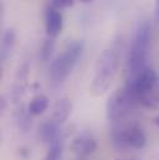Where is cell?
<instances>
[{"label":"cell","mask_w":159,"mask_h":160,"mask_svg":"<svg viewBox=\"0 0 159 160\" xmlns=\"http://www.w3.org/2000/svg\"><path fill=\"white\" fill-rule=\"evenodd\" d=\"M15 118H16L18 127L21 132H28L31 128L33 120H31V113L29 112V108H25V107L19 108Z\"/></svg>","instance_id":"14"},{"label":"cell","mask_w":159,"mask_h":160,"mask_svg":"<svg viewBox=\"0 0 159 160\" xmlns=\"http://www.w3.org/2000/svg\"><path fill=\"white\" fill-rule=\"evenodd\" d=\"M151 38L152 26L148 21H143L142 24H139L129 47L127 58V83L133 82L134 78L147 67L151 48Z\"/></svg>","instance_id":"1"},{"label":"cell","mask_w":159,"mask_h":160,"mask_svg":"<svg viewBox=\"0 0 159 160\" xmlns=\"http://www.w3.org/2000/svg\"><path fill=\"white\" fill-rule=\"evenodd\" d=\"M113 143L119 149L132 148V149H143L147 144V137L144 130L139 125H128L113 133Z\"/></svg>","instance_id":"6"},{"label":"cell","mask_w":159,"mask_h":160,"mask_svg":"<svg viewBox=\"0 0 159 160\" xmlns=\"http://www.w3.org/2000/svg\"><path fill=\"white\" fill-rule=\"evenodd\" d=\"M45 28H46V34L51 39L57 38L62 31L64 18H62L61 12L54 6H50V8L46 9V12H45Z\"/></svg>","instance_id":"8"},{"label":"cell","mask_w":159,"mask_h":160,"mask_svg":"<svg viewBox=\"0 0 159 160\" xmlns=\"http://www.w3.org/2000/svg\"><path fill=\"white\" fill-rule=\"evenodd\" d=\"M157 160H159V159H157Z\"/></svg>","instance_id":"22"},{"label":"cell","mask_w":159,"mask_h":160,"mask_svg":"<svg viewBox=\"0 0 159 160\" xmlns=\"http://www.w3.org/2000/svg\"><path fill=\"white\" fill-rule=\"evenodd\" d=\"M54 50H55V41L54 39L49 38L47 40L42 42L41 47H40V60L42 62H47L51 58Z\"/></svg>","instance_id":"15"},{"label":"cell","mask_w":159,"mask_h":160,"mask_svg":"<svg viewBox=\"0 0 159 160\" xmlns=\"http://www.w3.org/2000/svg\"><path fill=\"white\" fill-rule=\"evenodd\" d=\"M61 155H62V144H61V142H57V143L50 145L49 152L44 160H60Z\"/></svg>","instance_id":"16"},{"label":"cell","mask_w":159,"mask_h":160,"mask_svg":"<svg viewBox=\"0 0 159 160\" xmlns=\"http://www.w3.org/2000/svg\"><path fill=\"white\" fill-rule=\"evenodd\" d=\"M97 149V142L88 134H81L71 143V150L80 158H87Z\"/></svg>","instance_id":"9"},{"label":"cell","mask_w":159,"mask_h":160,"mask_svg":"<svg viewBox=\"0 0 159 160\" xmlns=\"http://www.w3.org/2000/svg\"><path fill=\"white\" fill-rule=\"evenodd\" d=\"M81 1H82V2H86V4H87V2H92L93 0H81Z\"/></svg>","instance_id":"20"},{"label":"cell","mask_w":159,"mask_h":160,"mask_svg":"<svg viewBox=\"0 0 159 160\" xmlns=\"http://www.w3.org/2000/svg\"><path fill=\"white\" fill-rule=\"evenodd\" d=\"M117 160H137V159H133V158H128V159H117Z\"/></svg>","instance_id":"21"},{"label":"cell","mask_w":159,"mask_h":160,"mask_svg":"<svg viewBox=\"0 0 159 160\" xmlns=\"http://www.w3.org/2000/svg\"><path fill=\"white\" fill-rule=\"evenodd\" d=\"M51 1H52V6L56 9L67 8V6H71L74 4V0H51Z\"/></svg>","instance_id":"17"},{"label":"cell","mask_w":159,"mask_h":160,"mask_svg":"<svg viewBox=\"0 0 159 160\" xmlns=\"http://www.w3.org/2000/svg\"><path fill=\"white\" fill-rule=\"evenodd\" d=\"M62 129L59 123L55 120L47 119L44 120L39 127V137L40 140L44 142L45 144L52 145L57 142H61L62 138Z\"/></svg>","instance_id":"7"},{"label":"cell","mask_w":159,"mask_h":160,"mask_svg":"<svg viewBox=\"0 0 159 160\" xmlns=\"http://www.w3.org/2000/svg\"><path fill=\"white\" fill-rule=\"evenodd\" d=\"M83 48V41H72L52 61L50 67V78L54 84H61L71 75L82 56Z\"/></svg>","instance_id":"4"},{"label":"cell","mask_w":159,"mask_h":160,"mask_svg":"<svg viewBox=\"0 0 159 160\" xmlns=\"http://www.w3.org/2000/svg\"><path fill=\"white\" fill-rule=\"evenodd\" d=\"M137 98L132 87L127 86L122 89H117L107 101L106 112L107 118L111 122H119L126 118L134 109Z\"/></svg>","instance_id":"5"},{"label":"cell","mask_w":159,"mask_h":160,"mask_svg":"<svg viewBox=\"0 0 159 160\" xmlns=\"http://www.w3.org/2000/svg\"><path fill=\"white\" fill-rule=\"evenodd\" d=\"M16 46V32L14 29H8L4 31L1 38V46H0V60L6 61L14 52Z\"/></svg>","instance_id":"11"},{"label":"cell","mask_w":159,"mask_h":160,"mask_svg":"<svg viewBox=\"0 0 159 160\" xmlns=\"http://www.w3.org/2000/svg\"><path fill=\"white\" fill-rule=\"evenodd\" d=\"M47 107H49V98L44 94H40L31 99L28 108L31 116H40L47 109Z\"/></svg>","instance_id":"13"},{"label":"cell","mask_w":159,"mask_h":160,"mask_svg":"<svg viewBox=\"0 0 159 160\" xmlns=\"http://www.w3.org/2000/svg\"><path fill=\"white\" fill-rule=\"evenodd\" d=\"M28 72H29V63L24 62L19 71H18V76H16V81L14 84V91H13V97L15 101H18L21 96L23 92L25 89V83H26V77H28Z\"/></svg>","instance_id":"12"},{"label":"cell","mask_w":159,"mask_h":160,"mask_svg":"<svg viewBox=\"0 0 159 160\" xmlns=\"http://www.w3.org/2000/svg\"><path fill=\"white\" fill-rule=\"evenodd\" d=\"M119 66V52L116 48H107L98 56L95 75L90 86V92L93 96H102L112 86L117 76Z\"/></svg>","instance_id":"2"},{"label":"cell","mask_w":159,"mask_h":160,"mask_svg":"<svg viewBox=\"0 0 159 160\" xmlns=\"http://www.w3.org/2000/svg\"><path fill=\"white\" fill-rule=\"evenodd\" d=\"M156 16L159 19V0H157L156 2Z\"/></svg>","instance_id":"18"},{"label":"cell","mask_w":159,"mask_h":160,"mask_svg":"<svg viewBox=\"0 0 159 160\" xmlns=\"http://www.w3.org/2000/svg\"><path fill=\"white\" fill-rule=\"evenodd\" d=\"M134 91L138 103L148 109H159V75L146 67L133 82L127 83Z\"/></svg>","instance_id":"3"},{"label":"cell","mask_w":159,"mask_h":160,"mask_svg":"<svg viewBox=\"0 0 159 160\" xmlns=\"http://www.w3.org/2000/svg\"><path fill=\"white\" fill-rule=\"evenodd\" d=\"M154 123H156V125L159 127V117H156V118H154Z\"/></svg>","instance_id":"19"},{"label":"cell","mask_w":159,"mask_h":160,"mask_svg":"<svg viewBox=\"0 0 159 160\" xmlns=\"http://www.w3.org/2000/svg\"><path fill=\"white\" fill-rule=\"evenodd\" d=\"M71 112H72L71 101L69 98H66V97L60 98L54 106L51 119L55 120L56 123H59L60 125H62L66 120L69 119V117L71 116Z\"/></svg>","instance_id":"10"}]
</instances>
